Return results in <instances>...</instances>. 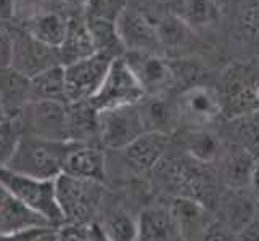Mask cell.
<instances>
[{"instance_id": "25", "label": "cell", "mask_w": 259, "mask_h": 241, "mask_svg": "<svg viewBox=\"0 0 259 241\" xmlns=\"http://www.w3.org/2000/svg\"><path fill=\"white\" fill-rule=\"evenodd\" d=\"M21 133V126H18L16 119L0 122V169L8 164Z\"/></svg>"}, {"instance_id": "35", "label": "cell", "mask_w": 259, "mask_h": 241, "mask_svg": "<svg viewBox=\"0 0 259 241\" xmlns=\"http://www.w3.org/2000/svg\"><path fill=\"white\" fill-rule=\"evenodd\" d=\"M28 241H57V228H40Z\"/></svg>"}, {"instance_id": "11", "label": "cell", "mask_w": 259, "mask_h": 241, "mask_svg": "<svg viewBox=\"0 0 259 241\" xmlns=\"http://www.w3.org/2000/svg\"><path fill=\"white\" fill-rule=\"evenodd\" d=\"M39 228L55 227H52L37 212L26 208L0 185V235H16Z\"/></svg>"}, {"instance_id": "5", "label": "cell", "mask_w": 259, "mask_h": 241, "mask_svg": "<svg viewBox=\"0 0 259 241\" xmlns=\"http://www.w3.org/2000/svg\"><path fill=\"white\" fill-rule=\"evenodd\" d=\"M113 63V58L94 53L76 63L63 66L68 105L87 103L98 92L103 79Z\"/></svg>"}, {"instance_id": "2", "label": "cell", "mask_w": 259, "mask_h": 241, "mask_svg": "<svg viewBox=\"0 0 259 241\" xmlns=\"http://www.w3.org/2000/svg\"><path fill=\"white\" fill-rule=\"evenodd\" d=\"M53 183L63 224L92 225L103 203V183L68 174H60Z\"/></svg>"}, {"instance_id": "28", "label": "cell", "mask_w": 259, "mask_h": 241, "mask_svg": "<svg viewBox=\"0 0 259 241\" xmlns=\"http://www.w3.org/2000/svg\"><path fill=\"white\" fill-rule=\"evenodd\" d=\"M53 0H15V18L29 23L35 16L52 10Z\"/></svg>"}, {"instance_id": "40", "label": "cell", "mask_w": 259, "mask_h": 241, "mask_svg": "<svg viewBox=\"0 0 259 241\" xmlns=\"http://www.w3.org/2000/svg\"><path fill=\"white\" fill-rule=\"evenodd\" d=\"M4 121H8V118H7V113L4 110L2 103H0V122H4Z\"/></svg>"}, {"instance_id": "24", "label": "cell", "mask_w": 259, "mask_h": 241, "mask_svg": "<svg viewBox=\"0 0 259 241\" xmlns=\"http://www.w3.org/2000/svg\"><path fill=\"white\" fill-rule=\"evenodd\" d=\"M253 156L248 155L246 151L234 155L227 164V180L235 188H243L249 183V177L253 171Z\"/></svg>"}, {"instance_id": "14", "label": "cell", "mask_w": 259, "mask_h": 241, "mask_svg": "<svg viewBox=\"0 0 259 241\" xmlns=\"http://www.w3.org/2000/svg\"><path fill=\"white\" fill-rule=\"evenodd\" d=\"M31 102V79L12 66L0 68V103L8 119H18Z\"/></svg>"}, {"instance_id": "23", "label": "cell", "mask_w": 259, "mask_h": 241, "mask_svg": "<svg viewBox=\"0 0 259 241\" xmlns=\"http://www.w3.org/2000/svg\"><path fill=\"white\" fill-rule=\"evenodd\" d=\"M187 150L195 161L206 164L216 159L219 153V141L209 132H196L189 137Z\"/></svg>"}, {"instance_id": "41", "label": "cell", "mask_w": 259, "mask_h": 241, "mask_svg": "<svg viewBox=\"0 0 259 241\" xmlns=\"http://www.w3.org/2000/svg\"><path fill=\"white\" fill-rule=\"evenodd\" d=\"M256 198H257V216H259V193L256 195ZM259 219V217H257Z\"/></svg>"}, {"instance_id": "4", "label": "cell", "mask_w": 259, "mask_h": 241, "mask_svg": "<svg viewBox=\"0 0 259 241\" xmlns=\"http://www.w3.org/2000/svg\"><path fill=\"white\" fill-rule=\"evenodd\" d=\"M144 90L134 77L132 71L126 65L124 58H116L106 73L103 84L98 92L91 98L89 105L100 113L106 110L122 108V106L139 105L144 100Z\"/></svg>"}, {"instance_id": "36", "label": "cell", "mask_w": 259, "mask_h": 241, "mask_svg": "<svg viewBox=\"0 0 259 241\" xmlns=\"http://www.w3.org/2000/svg\"><path fill=\"white\" fill-rule=\"evenodd\" d=\"M34 231H37V230L24 231V233H16V235H0V241H28L32 236Z\"/></svg>"}, {"instance_id": "1", "label": "cell", "mask_w": 259, "mask_h": 241, "mask_svg": "<svg viewBox=\"0 0 259 241\" xmlns=\"http://www.w3.org/2000/svg\"><path fill=\"white\" fill-rule=\"evenodd\" d=\"M73 141H53L21 133L13 155L5 166L8 171L42 180H55L63 172L65 156Z\"/></svg>"}, {"instance_id": "30", "label": "cell", "mask_w": 259, "mask_h": 241, "mask_svg": "<svg viewBox=\"0 0 259 241\" xmlns=\"http://www.w3.org/2000/svg\"><path fill=\"white\" fill-rule=\"evenodd\" d=\"M15 32L8 28V23H0V68H8L13 57Z\"/></svg>"}, {"instance_id": "29", "label": "cell", "mask_w": 259, "mask_h": 241, "mask_svg": "<svg viewBox=\"0 0 259 241\" xmlns=\"http://www.w3.org/2000/svg\"><path fill=\"white\" fill-rule=\"evenodd\" d=\"M57 241H92L91 225L63 224L57 228Z\"/></svg>"}, {"instance_id": "19", "label": "cell", "mask_w": 259, "mask_h": 241, "mask_svg": "<svg viewBox=\"0 0 259 241\" xmlns=\"http://www.w3.org/2000/svg\"><path fill=\"white\" fill-rule=\"evenodd\" d=\"M85 24L89 34H91L95 53H102V55H106L113 60L124 57L126 50H124V45L119 39L116 23L100 20V18L85 16Z\"/></svg>"}, {"instance_id": "27", "label": "cell", "mask_w": 259, "mask_h": 241, "mask_svg": "<svg viewBox=\"0 0 259 241\" xmlns=\"http://www.w3.org/2000/svg\"><path fill=\"white\" fill-rule=\"evenodd\" d=\"M254 204L243 195H235L230 201V225L235 230H242L254 217Z\"/></svg>"}, {"instance_id": "39", "label": "cell", "mask_w": 259, "mask_h": 241, "mask_svg": "<svg viewBox=\"0 0 259 241\" xmlns=\"http://www.w3.org/2000/svg\"><path fill=\"white\" fill-rule=\"evenodd\" d=\"M65 2L73 4V5H82V7H85V5H87V0H65Z\"/></svg>"}, {"instance_id": "21", "label": "cell", "mask_w": 259, "mask_h": 241, "mask_svg": "<svg viewBox=\"0 0 259 241\" xmlns=\"http://www.w3.org/2000/svg\"><path fill=\"white\" fill-rule=\"evenodd\" d=\"M68 20L65 15H61L57 10L46 12L39 16H35L28 24V32L35 40L46 43L49 47L58 49L61 40L65 37L68 28Z\"/></svg>"}, {"instance_id": "22", "label": "cell", "mask_w": 259, "mask_h": 241, "mask_svg": "<svg viewBox=\"0 0 259 241\" xmlns=\"http://www.w3.org/2000/svg\"><path fill=\"white\" fill-rule=\"evenodd\" d=\"M98 227L108 241H139V219L124 211L110 212Z\"/></svg>"}, {"instance_id": "31", "label": "cell", "mask_w": 259, "mask_h": 241, "mask_svg": "<svg viewBox=\"0 0 259 241\" xmlns=\"http://www.w3.org/2000/svg\"><path fill=\"white\" fill-rule=\"evenodd\" d=\"M187 18L192 23H204L211 15V5L208 0H189L185 7Z\"/></svg>"}, {"instance_id": "17", "label": "cell", "mask_w": 259, "mask_h": 241, "mask_svg": "<svg viewBox=\"0 0 259 241\" xmlns=\"http://www.w3.org/2000/svg\"><path fill=\"white\" fill-rule=\"evenodd\" d=\"M169 214L176 224L177 231L182 236H195L203 235L204 230L209 225H206V212L200 201L187 196H179L171 204Z\"/></svg>"}, {"instance_id": "32", "label": "cell", "mask_w": 259, "mask_h": 241, "mask_svg": "<svg viewBox=\"0 0 259 241\" xmlns=\"http://www.w3.org/2000/svg\"><path fill=\"white\" fill-rule=\"evenodd\" d=\"M237 241H259V219H253L240 230Z\"/></svg>"}, {"instance_id": "10", "label": "cell", "mask_w": 259, "mask_h": 241, "mask_svg": "<svg viewBox=\"0 0 259 241\" xmlns=\"http://www.w3.org/2000/svg\"><path fill=\"white\" fill-rule=\"evenodd\" d=\"M114 23L126 53H155V47L159 42V34L144 15L126 8Z\"/></svg>"}, {"instance_id": "18", "label": "cell", "mask_w": 259, "mask_h": 241, "mask_svg": "<svg viewBox=\"0 0 259 241\" xmlns=\"http://www.w3.org/2000/svg\"><path fill=\"white\" fill-rule=\"evenodd\" d=\"M179 233L167 209L150 208L139 217V241H172Z\"/></svg>"}, {"instance_id": "12", "label": "cell", "mask_w": 259, "mask_h": 241, "mask_svg": "<svg viewBox=\"0 0 259 241\" xmlns=\"http://www.w3.org/2000/svg\"><path fill=\"white\" fill-rule=\"evenodd\" d=\"M61 174L103 183L106 175V161L103 151L95 145L74 143L73 141L65 156Z\"/></svg>"}, {"instance_id": "3", "label": "cell", "mask_w": 259, "mask_h": 241, "mask_svg": "<svg viewBox=\"0 0 259 241\" xmlns=\"http://www.w3.org/2000/svg\"><path fill=\"white\" fill-rule=\"evenodd\" d=\"M0 185L7 191H10L18 201H21L26 208L42 216L52 227L58 228L63 225V219H61L55 198L53 180L26 177L2 167L0 169Z\"/></svg>"}, {"instance_id": "16", "label": "cell", "mask_w": 259, "mask_h": 241, "mask_svg": "<svg viewBox=\"0 0 259 241\" xmlns=\"http://www.w3.org/2000/svg\"><path fill=\"white\" fill-rule=\"evenodd\" d=\"M219 113V103L211 90L193 87L179 98V114L190 124H206Z\"/></svg>"}, {"instance_id": "13", "label": "cell", "mask_w": 259, "mask_h": 241, "mask_svg": "<svg viewBox=\"0 0 259 241\" xmlns=\"http://www.w3.org/2000/svg\"><path fill=\"white\" fill-rule=\"evenodd\" d=\"M167 148V133L161 132H144L129 147H126L124 158L132 171L137 174H147L153 171L161 161Z\"/></svg>"}, {"instance_id": "8", "label": "cell", "mask_w": 259, "mask_h": 241, "mask_svg": "<svg viewBox=\"0 0 259 241\" xmlns=\"http://www.w3.org/2000/svg\"><path fill=\"white\" fill-rule=\"evenodd\" d=\"M58 65L61 63L57 49L35 40L28 31L15 32L13 57L10 65L15 71L21 73L28 79H32L44 71Z\"/></svg>"}, {"instance_id": "7", "label": "cell", "mask_w": 259, "mask_h": 241, "mask_svg": "<svg viewBox=\"0 0 259 241\" xmlns=\"http://www.w3.org/2000/svg\"><path fill=\"white\" fill-rule=\"evenodd\" d=\"M20 116H24L26 133L53 141H71L68 103L29 102Z\"/></svg>"}, {"instance_id": "15", "label": "cell", "mask_w": 259, "mask_h": 241, "mask_svg": "<svg viewBox=\"0 0 259 241\" xmlns=\"http://www.w3.org/2000/svg\"><path fill=\"white\" fill-rule=\"evenodd\" d=\"M57 50H58L61 66L76 63V61H81L94 55L95 49L91 39V34H89L85 20L69 18L65 37Z\"/></svg>"}, {"instance_id": "37", "label": "cell", "mask_w": 259, "mask_h": 241, "mask_svg": "<svg viewBox=\"0 0 259 241\" xmlns=\"http://www.w3.org/2000/svg\"><path fill=\"white\" fill-rule=\"evenodd\" d=\"M249 185L253 186V190H254L256 195H257V193H259V161L253 166L251 177H249Z\"/></svg>"}, {"instance_id": "6", "label": "cell", "mask_w": 259, "mask_h": 241, "mask_svg": "<svg viewBox=\"0 0 259 241\" xmlns=\"http://www.w3.org/2000/svg\"><path fill=\"white\" fill-rule=\"evenodd\" d=\"M98 140L105 148L124 150L145 132L139 105L97 113Z\"/></svg>"}, {"instance_id": "38", "label": "cell", "mask_w": 259, "mask_h": 241, "mask_svg": "<svg viewBox=\"0 0 259 241\" xmlns=\"http://www.w3.org/2000/svg\"><path fill=\"white\" fill-rule=\"evenodd\" d=\"M91 235H92V241H108V239L103 236L100 227H98L97 224H92L91 225Z\"/></svg>"}, {"instance_id": "9", "label": "cell", "mask_w": 259, "mask_h": 241, "mask_svg": "<svg viewBox=\"0 0 259 241\" xmlns=\"http://www.w3.org/2000/svg\"><path fill=\"white\" fill-rule=\"evenodd\" d=\"M124 61L132 71L134 77L137 79L139 85L144 93L158 95L171 84L172 73L169 66L155 53L142 52H127L124 53Z\"/></svg>"}, {"instance_id": "34", "label": "cell", "mask_w": 259, "mask_h": 241, "mask_svg": "<svg viewBox=\"0 0 259 241\" xmlns=\"http://www.w3.org/2000/svg\"><path fill=\"white\" fill-rule=\"evenodd\" d=\"M203 241H230V239H229V235L221 227L216 228L209 225L203 233Z\"/></svg>"}, {"instance_id": "26", "label": "cell", "mask_w": 259, "mask_h": 241, "mask_svg": "<svg viewBox=\"0 0 259 241\" xmlns=\"http://www.w3.org/2000/svg\"><path fill=\"white\" fill-rule=\"evenodd\" d=\"M126 0H87V16L100 18L106 21H116L118 16L126 10Z\"/></svg>"}, {"instance_id": "33", "label": "cell", "mask_w": 259, "mask_h": 241, "mask_svg": "<svg viewBox=\"0 0 259 241\" xmlns=\"http://www.w3.org/2000/svg\"><path fill=\"white\" fill-rule=\"evenodd\" d=\"M15 18V0H0V23H8Z\"/></svg>"}, {"instance_id": "20", "label": "cell", "mask_w": 259, "mask_h": 241, "mask_svg": "<svg viewBox=\"0 0 259 241\" xmlns=\"http://www.w3.org/2000/svg\"><path fill=\"white\" fill-rule=\"evenodd\" d=\"M31 102L68 103L63 66H53L31 79Z\"/></svg>"}]
</instances>
